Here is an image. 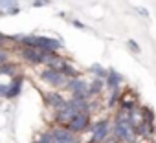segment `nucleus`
<instances>
[{
    "mask_svg": "<svg viewBox=\"0 0 156 143\" xmlns=\"http://www.w3.org/2000/svg\"><path fill=\"white\" fill-rule=\"evenodd\" d=\"M110 136V123L108 119H101L92 128V143H105V139Z\"/></svg>",
    "mask_w": 156,
    "mask_h": 143,
    "instance_id": "nucleus-3",
    "label": "nucleus"
},
{
    "mask_svg": "<svg viewBox=\"0 0 156 143\" xmlns=\"http://www.w3.org/2000/svg\"><path fill=\"white\" fill-rule=\"evenodd\" d=\"M0 74H15V66L13 64H2L0 66Z\"/></svg>",
    "mask_w": 156,
    "mask_h": 143,
    "instance_id": "nucleus-11",
    "label": "nucleus"
},
{
    "mask_svg": "<svg viewBox=\"0 0 156 143\" xmlns=\"http://www.w3.org/2000/svg\"><path fill=\"white\" fill-rule=\"evenodd\" d=\"M0 96H8V86H2V85H0Z\"/></svg>",
    "mask_w": 156,
    "mask_h": 143,
    "instance_id": "nucleus-16",
    "label": "nucleus"
},
{
    "mask_svg": "<svg viewBox=\"0 0 156 143\" xmlns=\"http://www.w3.org/2000/svg\"><path fill=\"white\" fill-rule=\"evenodd\" d=\"M0 13H2V9H0Z\"/></svg>",
    "mask_w": 156,
    "mask_h": 143,
    "instance_id": "nucleus-17",
    "label": "nucleus"
},
{
    "mask_svg": "<svg viewBox=\"0 0 156 143\" xmlns=\"http://www.w3.org/2000/svg\"><path fill=\"white\" fill-rule=\"evenodd\" d=\"M105 83L108 85V88H119V85H121V75L118 74V72H114V70H110V72H107V77H105Z\"/></svg>",
    "mask_w": 156,
    "mask_h": 143,
    "instance_id": "nucleus-7",
    "label": "nucleus"
},
{
    "mask_svg": "<svg viewBox=\"0 0 156 143\" xmlns=\"http://www.w3.org/2000/svg\"><path fill=\"white\" fill-rule=\"evenodd\" d=\"M20 55H22V59H26L31 64H41L42 59H44V51L35 50V48H30V46L24 48V50H20Z\"/></svg>",
    "mask_w": 156,
    "mask_h": 143,
    "instance_id": "nucleus-6",
    "label": "nucleus"
},
{
    "mask_svg": "<svg viewBox=\"0 0 156 143\" xmlns=\"http://www.w3.org/2000/svg\"><path fill=\"white\" fill-rule=\"evenodd\" d=\"M15 2H17V0H0V8H2V9H8V8H11Z\"/></svg>",
    "mask_w": 156,
    "mask_h": 143,
    "instance_id": "nucleus-13",
    "label": "nucleus"
},
{
    "mask_svg": "<svg viewBox=\"0 0 156 143\" xmlns=\"http://www.w3.org/2000/svg\"><path fill=\"white\" fill-rule=\"evenodd\" d=\"M46 103H48L50 106H53V108H59V106L64 103V99H62V96H61V94L51 92V94H48V96H46Z\"/></svg>",
    "mask_w": 156,
    "mask_h": 143,
    "instance_id": "nucleus-8",
    "label": "nucleus"
},
{
    "mask_svg": "<svg viewBox=\"0 0 156 143\" xmlns=\"http://www.w3.org/2000/svg\"><path fill=\"white\" fill-rule=\"evenodd\" d=\"M119 97H121V94H119V88H114V90H112V96H110V101H108V105H110V106H114V105H116V101H119Z\"/></svg>",
    "mask_w": 156,
    "mask_h": 143,
    "instance_id": "nucleus-10",
    "label": "nucleus"
},
{
    "mask_svg": "<svg viewBox=\"0 0 156 143\" xmlns=\"http://www.w3.org/2000/svg\"><path fill=\"white\" fill-rule=\"evenodd\" d=\"M66 86L72 90L73 97H77V99H85V101H87V99L90 97V96H88V85H87V81H83L81 77H72Z\"/></svg>",
    "mask_w": 156,
    "mask_h": 143,
    "instance_id": "nucleus-2",
    "label": "nucleus"
},
{
    "mask_svg": "<svg viewBox=\"0 0 156 143\" xmlns=\"http://www.w3.org/2000/svg\"><path fill=\"white\" fill-rule=\"evenodd\" d=\"M35 143H53L51 134H41V136H39V139H37Z\"/></svg>",
    "mask_w": 156,
    "mask_h": 143,
    "instance_id": "nucleus-12",
    "label": "nucleus"
},
{
    "mask_svg": "<svg viewBox=\"0 0 156 143\" xmlns=\"http://www.w3.org/2000/svg\"><path fill=\"white\" fill-rule=\"evenodd\" d=\"M42 81H46L48 85H51V86H55V88H61V86H66L68 85V81H70V77H66L62 72H57V70H44L42 72Z\"/></svg>",
    "mask_w": 156,
    "mask_h": 143,
    "instance_id": "nucleus-1",
    "label": "nucleus"
},
{
    "mask_svg": "<svg viewBox=\"0 0 156 143\" xmlns=\"http://www.w3.org/2000/svg\"><path fill=\"white\" fill-rule=\"evenodd\" d=\"M101 92H103V79L96 77L92 81V85L88 86V96H99Z\"/></svg>",
    "mask_w": 156,
    "mask_h": 143,
    "instance_id": "nucleus-9",
    "label": "nucleus"
},
{
    "mask_svg": "<svg viewBox=\"0 0 156 143\" xmlns=\"http://www.w3.org/2000/svg\"><path fill=\"white\" fill-rule=\"evenodd\" d=\"M50 134H51L53 143H77V136L72 130H68L66 127H57Z\"/></svg>",
    "mask_w": 156,
    "mask_h": 143,
    "instance_id": "nucleus-4",
    "label": "nucleus"
},
{
    "mask_svg": "<svg viewBox=\"0 0 156 143\" xmlns=\"http://www.w3.org/2000/svg\"><path fill=\"white\" fill-rule=\"evenodd\" d=\"M129 48H130V50H132L134 53H140V46H138V44H136L134 40H129Z\"/></svg>",
    "mask_w": 156,
    "mask_h": 143,
    "instance_id": "nucleus-14",
    "label": "nucleus"
},
{
    "mask_svg": "<svg viewBox=\"0 0 156 143\" xmlns=\"http://www.w3.org/2000/svg\"><path fill=\"white\" fill-rule=\"evenodd\" d=\"M88 125H90V116H88V114H77V116L68 123L66 128L75 134V132H83L85 128H88Z\"/></svg>",
    "mask_w": 156,
    "mask_h": 143,
    "instance_id": "nucleus-5",
    "label": "nucleus"
},
{
    "mask_svg": "<svg viewBox=\"0 0 156 143\" xmlns=\"http://www.w3.org/2000/svg\"><path fill=\"white\" fill-rule=\"evenodd\" d=\"M6 59H8V53H6L4 50H0V64H4Z\"/></svg>",
    "mask_w": 156,
    "mask_h": 143,
    "instance_id": "nucleus-15",
    "label": "nucleus"
}]
</instances>
